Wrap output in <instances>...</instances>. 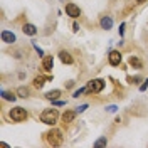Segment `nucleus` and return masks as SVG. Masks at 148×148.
Instances as JSON below:
<instances>
[{
    "mask_svg": "<svg viewBox=\"0 0 148 148\" xmlns=\"http://www.w3.org/2000/svg\"><path fill=\"white\" fill-rule=\"evenodd\" d=\"M40 121L44 123V125H49V126H54L56 123H57V118H59V111L54 110V108H51V110H44L40 113Z\"/></svg>",
    "mask_w": 148,
    "mask_h": 148,
    "instance_id": "obj_1",
    "label": "nucleus"
},
{
    "mask_svg": "<svg viewBox=\"0 0 148 148\" xmlns=\"http://www.w3.org/2000/svg\"><path fill=\"white\" fill-rule=\"evenodd\" d=\"M9 116H10V120L12 121H15V123H22V121H25L27 120V111L24 110V108H20V106H15V108H12L9 113Z\"/></svg>",
    "mask_w": 148,
    "mask_h": 148,
    "instance_id": "obj_2",
    "label": "nucleus"
},
{
    "mask_svg": "<svg viewBox=\"0 0 148 148\" xmlns=\"http://www.w3.org/2000/svg\"><path fill=\"white\" fill-rule=\"evenodd\" d=\"M46 138H47V141L52 145V147H57V145H61L62 141H64V136H62V133L59 131V130H56V128H52L49 133L46 135Z\"/></svg>",
    "mask_w": 148,
    "mask_h": 148,
    "instance_id": "obj_3",
    "label": "nucleus"
},
{
    "mask_svg": "<svg viewBox=\"0 0 148 148\" xmlns=\"http://www.w3.org/2000/svg\"><path fill=\"white\" fill-rule=\"evenodd\" d=\"M103 89H104V81L103 79H92V81L88 83V88H86V91L89 94H98Z\"/></svg>",
    "mask_w": 148,
    "mask_h": 148,
    "instance_id": "obj_4",
    "label": "nucleus"
},
{
    "mask_svg": "<svg viewBox=\"0 0 148 148\" xmlns=\"http://www.w3.org/2000/svg\"><path fill=\"white\" fill-rule=\"evenodd\" d=\"M64 10H66V14H67V15H69L71 18H77L79 15H81V9H79V7H77L76 3H73V2L66 3Z\"/></svg>",
    "mask_w": 148,
    "mask_h": 148,
    "instance_id": "obj_5",
    "label": "nucleus"
},
{
    "mask_svg": "<svg viewBox=\"0 0 148 148\" xmlns=\"http://www.w3.org/2000/svg\"><path fill=\"white\" fill-rule=\"evenodd\" d=\"M121 52L120 51H111L110 56H108V61H110L111 66H120L121 64Z\"/></svg>",
    "mask_w": 148,
    "mask_h": 148,
    "instance_id": "obj_6",
    "label": "nucleus"
},
{
    "mask_svg": "<svg viewBox=\"0 0 148 148\" xmlns=\"http://www.w3.org/2000/svg\"><path fill=\"white\" fill-rule=\"evenodd\" d=\"M2 42H5V44H14L15 40H17V37L14 32H10V30H2Z\"/></svg>",
    "mask_w": 148,
    "mask_h": 148,
    "instance_id": "obj_7",
    "label": "nucleus"
},
{
    "mask_svg": "<svg viewBox=\"0 0 148 148\" xmlns=\"http://www.w3.org/2000/svg\"><path fill=\"white\" fill-rule=\"evenodd\" d=\"M52 66H54V57L52 56H44L42 57V69L44 71H52Z\"/></svg>",
    "mask_w": 148,
    "mask_h": 148,
    "instance_id": "obj_8",
    "label": "nucleus"
},
{
    "mask_svg": "<svg viewBox=\"0 0 148 148\" xmlns=\"http://www.w3.org/2000/svg\"><path fill=\"white\" fill-rule=\"evenodd\" d=\"M76 113H77V111H71V110L64 111V113L61 114V118H62V123H64V125H69V123H73L74 118H76Z\"/></svg>",
    "mask_w": 148,
    "mask_h": 148,
    "instance_id": "obj_9",
    "label": "nucleus"
},
{
    "mask_svg": "<svg viewBox=\"0 0 148 148\" xmlns=\"http://www.w3.org/2000/svg\"><path fill=\"white\" fill-rule=\"evenodd\" d=\"M22 32H24L25 36L34 37V36L37 34V27L34 25V24H24V27H22Z\"/></svg>",
    "mask_w": 148,
    "mask_h": 148,
    "instance_id": "obj_10",
    "label": "nucleus"
},
{
    "mask_svg": "<svg viewBox=\"0 0 148 148\" xmlns=\"http://www.w3.org/2000/svg\"><path fill=\"white\" fill-rule=\"evenodd\" d=\"M51 79H52L51 76H47V77H44V76H36V77H34V88L40 89V88L46 84V81H51Z\"/></svg>",
    "mask_w": 148,
    "mask_h": 148,
    "instance_id": "obj_11",
    "label": "nucleus"
},
{
    "mask_svg": "<svg viewBox=\"0 0 148 148\" xmlns=\"http://www.w3.org/2000/svg\"><path fill=\"white\" fill-rule=\"evenodd\" d=\"M59 59H61V62H64V64H73L74 62L73 56L69 54L67 51H61V52H59Z\"/></svg>",
    "mask_w": 148,
    "mask_h": 148,
    "instance_id": "obj_12",
    "label": "nucleus"
},
{
    "mask_svg": "<svg viewBox=\"0 0 148 148\" xmlns=\"http://www.w3.org/2000/svg\"><path fill=\"white\" fill-rule=\"evenodd\" d=\"M99 24H101V29H104V30H110V29L113 27V18H111L110 15H104V17H101Z\"/></svg>",
    "mask_w": 148,
    "mask_h": 148,
    "instance_id": "obj_13",
    "label": "nucleus"
},
{
    "mask_svg": "<svg viewBox=\"0 0 148 148\" xmlns=\"http://www.w3.org/2000/svg\"><path fill=\"white\" fill-rule=\"evenodd\" d=\"M130 66H133L135 69H141L143 67V62L138 56H130Z\"/></svg>",
    "mask_w": 148,
    "mask_h": 148,
    "instance_id": "obj_14",
    "label": "nucleus"
},
{
    "mask_svg": "<svg viewBox=\"0 0 148 148\" xmlns=\"http://www.w3.org/2000/svg\"><path fill=\"white\" fill-rule=\"evenodd\" d=\"M62 94V91L61 89H54V91H49V92H46V99H49V101H56L59 96Z\"/></svg>",
    "mask_w": 148,
    "mask_h": 148,
    "instance_id": "obj_15",
    "label": "nucleus"
},
{
    "mask_svg": "<svg viewBox=\"0 0 148 148\" xmlns=\"http://www.w3.org/2000/svg\"><path fill=\"white\" fill-rule=\"evenodd\" d=\"M2 96H3V99H7V101H15V94L12 91H2Z\"/></svg>",
    "mask_w": 148,
    "mask_h": 148,
    "instance_id": "obj_16",
    "label": "nucleus"
},
{
    "mask_svg": "<svg viewBox=\"0 0 148 148\" xmlns=\"http://www.w3.org/2000/svg\"><path fill=\"white\" fill-rule=\"evenodd\" d=\"M17 94L20 96V98H24V99H25V98H29V89L25 88V86H20V88L17 89Z\"/></svg>",
    "mask_w": 148,
    "mask_h": 148,
    "instance_id": "obj_17",
    "label": "nucleus"
},
{
    "mask_svg": "<svg viewBox=\"0 0 148 148\" xmlns=\"http://www.w3.org/2000/svg\"><path fill=\"white\" fill-rule=\"evenodd\" d=\"M108 145V140H106V136H103V138H99L96 143H94V147L96 148H99V147H106Z\"/></svg>",
    "mask_w": 148,
    "mask_h": 148,
    "instance_id": "obj_18",
    "label": "nucleus"
},
{
    "mask_svg": "<svg viewBox=\"0 0 148 148\" xmlns=\"http://www.w3.org/2000/svg\"><path fill=\"white\" fill-rule=\"evenodd\" d=\"M84 91H86V89H84V88H81V89H77V91L74 92L73 96H74V98H79V96H81V94H83Z\"/></svg>",
    "mask_w": 148,
    "mask_h": 148,
    "instance_id": "obj_19",
    "label": "nucleus"
},
{
    "mask_svg": "<svg viewBox=\"0 0 148 148\" xmlns=\"http://www.w3.org/2000/svg\"><path fill=\"white\" fill-rule=\"evenodd\" d=\"M147 88H148V79H147V81H145L143 84H141V86H140V91H145Z\"/></svg>",
    "mask_w": 148,
    "mask_h": 148,
    "instance_id": "obj_20",
    "label": "nucleus"
},
{
    "mask_svg": "<svg viewBox=\"0 0 148 148\" xmlns=\"http://www.w3.org/2000/svg\"><path fill=\"white\" fill-rule=\"evenodd\" d=\"M86 108H88V104H83V106H79V108H77L76 111H77V113H83V111L86 110Z\"/></svg>",
    "mask_w": 148,
    "mask_h": 148,
    "instance_id": "obj_21",
    "label": "nucleus"
},
{
    "mask_svg": "<svg viewBox=\"0 0 148 148\" xmlns=\"http://www.w3.org/2000/svg\"><path fill=\"white\" fill-rule=\"evenodd\" d=\"M52 103H54L56 106H64V104H66L64 101H57V99H56V101H52Z\"/></svg>",
    "mask_w": 148,
    "mask_h": 148,
    "instance_id": "obj_22",
    "label": "nucleus"
},
{
    "mask_svg": "<svg viewBox=\"0 0 148 148\" xmlns=\"http://www.w3.org/2000/svg\"><path fill=\"white\" fill-rule=\"evenodd\" d=\"M73 30H74V32H77V30H79V25H77L76 22H74V24H73Z\"/></svg>",
    "mask_w": 148,
    "mask_h": 148,
    "instance_id": "obj_23",
    "label": "nucleus"
},
{
    "mask_svg": "<svg viewBox=\"0 0 148 148\" xmlns=\"http://www.w3.org/2000/svg\"><path fill=\"white\" fill-rule=\"evenodd\" d=\"M108 111H110V113H114V111H116V106H110V108H108Z\"/></svg>",
    "mask_w": 148,
    "mask_h": 148,
    "instance_id": "obj_24",
    "label": "nucleus"
},
{
    "mask_svg": "<svg viewBox=\"0 0 148 148\" xmlns=\"http://www.w3.org/2000/svg\"><path fill=\"white\" fill-rule=\"evenodd\" d=\"M73 86H74V81H69V83L66 84V88H73Z\"/></svg>",
    "mask_w": 148,
    "mask_h": 148,
    "instance_id": "obj_25",
    "label": "nucleus"
},
{
    "mask_svg": "<svg viewBox=\"0 0 148 148\" xmlns=\"http://www.w3.org/2000/svg\"><path fill=\"white\" fill-rule=\"evenodd\" d=\"M147 0H136V3H145Z\"/></svg>",
    "mask_w": 148,
    "mask_h": 148,
    "instance_id": "obj_26",
    "label": "nucleus"
},
{
    "mask_svg": "<svg viewBox=\"0 0 148 148\" xmlns=\"http://www.w3.org/2000/svg\"><path fill=\"white\" fill-rule=\"evenodd\" d=\"M62 2H64V0H62Z\"/></svg>",
    "mask_w": 148,
    "mask_h": 148,
    "instance_id": "obj_27",
    "label": "nucleus"
}]
</instances>
